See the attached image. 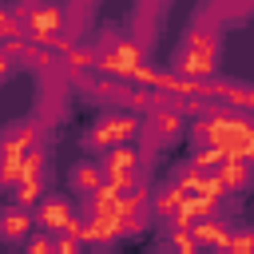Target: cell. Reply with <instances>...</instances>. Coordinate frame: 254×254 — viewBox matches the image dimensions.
I'll return each mask as SVG.
<instances>
[{
  "mask_svg": "<svg viewBox=\"0 0 254 254\" xmlns=\"http://www.w3.org/2000/svg\"><path fill=\"white\" fill-rule=\"evenodd\" d=\"M222 32L218 24H202L194 20L187 28V36L179 40V52L171 60V71H179L183 79H194V83H206L214 79L218 71V60H222Z\"/></svg>",
  "mask_w": 254,
  "mask_h": 254,
  "instance_id": "6da1fadb",
  "label": "cell"
},
{
  "mask_svg": "<svg viewBox=\"0 0 254 254\" xmlns=\"http://www.w3.org/2000/svg\"><path fill=\"white\" fill-rule=\"evenodd\" d=\"M95 67L107 71V75H119V79H135L147 67V52L135 44L131 32L103 28L99 40H95Z\"/></svg>",
  "mask_w": 254,
  "mask_h": 254,
  "instance_id": "7a4b0ae2",
  "label": "cell"
},
{
  "mask_svg": "<svg viewBox=\"0 0 254 254\" xmlns=\"http://www.w3.org/2000/svg\"><path fill=\"white\" fill-rule=\"evenodd\" d=\"M139 131H143V115H135V111H127V107H107V111L91 123V131L83 135V147L95 151V155H103V151H111V147L135 143Z\"/></svg>",
  "mask_w": 254,
  "mask_h": 254,
  "instance_id": "3957f363",
  "label": "cell"
},
{
  "mask_svg": "<svg viewBox=\"0 0 254 254\" xmlns=\"http://www.w3.org/2000/svg\"><path fill=\"white\" fill-rule=\"evenodd\" d=\"M79 206L71 194H60V190H48L40 202H36V226L48 230V234H79Z\"/></svg>",
  "mask_w": 254,
  "mask_h": 254,
  "instance_id": "277c9868",
  "label": "cell"
},
{
  "mask_svg": "<svg viewBox=\"0 0 254 254\" xmlns=\"http://www.w3.org/2000/svg\"><path fill=\"white\" fill-rule=\"evenodd\" d=\"M143 159H147V151L135 147V143L103 151V155H99L103 183H107V187H131V183H143Z\"/></svg>",
  "mask_w": 254,
  "mask_h": 254,
  "instance_id": "5b68a950",
  "label": "cell"
},
{
  "mask_svg": "<svg viewBox=\"0 0 254 254\" xmlns=\"http://www.w3.org/2000/svg\"><path fill=\"white\" fill-rule=\"evenodd\" d=\"M183 131H187V115H183V111H175V107H155V111L143 115L139 143H143V151H163V147H171L175 139H183Z\"/></svg>",
  "mask_w": 254,
  "mask_h": 254,
  "instance_id": "8992f818",
  "label": "cell"
},
{
  "mask_svg": "<svg viewBox=\"0 0 254 254\" xmlns=\"http://www.w3.org/2000/svg\"><path fill=\"white\" fill-rule=\"evenodd\" d=\"M71 79L64 75V71H44L40 75V99H36V115L52 127V123H60L64 115H67V95H71Z\"/></svg>",
  "mask_w": 254,
  "mask_h": 254,
  "instance_id": "52a82bcc",
  "label": "cell"
},
{
  "mask_svg": "<svg viewBox=\"0 0 254 254\" xmlns=\"http://www.w3.org/2000/svg\"><path fill=\"white\" fill-rule=\"evenodd\" d=\"M24 28L32 44H56V36L64 32V4L56 0H36L24 12Z\"/></svg>",
  "mask_w": 254,
  "mask_h": 254,
  "instance_id": "ba28073f",
  "label": "cell"
},
{
  "mask_svg": "<svg viewBox=\"0 0 254 254\" xmlns=\"http://www.w3.org/2000/svg\"><path fill=\"white\" fill-rule=\"evenodd\" d=\"M44 135H48V123L40 115H28V119H12L0 135V151L4 155H24L32 147H44Z\"/></svg>",
  "mask_w": 254,
  "mask_h": 254,
  "instance_id": "9c48e42d",
  "label": "cell"
},
{
  "mask_svg": "<svg viewBox=\"0 0 254 254\" xmlns=\"http://www.w3.org/2000/svg\"><path fill=\"white\" fill-rule=\"evenodd\" d=\"M202 95H206L210 103H218V107L254 115V87L242 83V79H206V83H202Z\"/></svg>",
  "mask_w": 254,
  "mask_h": 254,
  "instance_id": "30bf717a",
  "label": "cell"
},
{
  "mask_svg": "<svg viewBox=\"0 0 254 254\" xmlns=\"http://www.w3.org/2000/svg\"><path fill=\"white\" fill-rule=\"evenodd\" d=\"M32 230H40L36 226V206H24V202L8 198V206L0 210V238H4V246H24L32 238Z\"/></svg>",
  "mask_w": 254,
  "mask_h": 254,
  "instance_id": "8fae6325",
  "label": "cell"
},
{
  "mask_svg": "<svg viewBox=\"0 0 254 254\" xmlns=\"http://www.w3.org/2000/svg\"><path fill=\"white\" fill-rule=\"evenodd\" d=\"M254 183V159H226L214 171V194H242Z\"/></svg>",
  "mask_w": 254,
  "mask_h": 254,
  "instance_id": "7c38bea8",
  "label": "cell"
},
{
  "mask_svg": "<svg viewBox=\"0 0 254 254\" xmlns=\"http://www.w3.org/2000/svg\"><path fill=\"white\" fill-rule=\"evenodd\" d=\"M103 187V171H99V159H79L67 167V190L75 198H91L95 190Z\"/></svg>",
  "mask_w": 254,
  "mask_h": 254,
  "instance_id": "4fadbf2b",
  "label": "cell"
},
{
  "mask_svg": "<svg viewBox=\"0 0 254 254\" xmlns=\"http://www.w3.org/2000/svg\"><path fill=\"white\" fill-rule=\"evenodd\" d=\"M230 230H234V222H222V218L214 214V218H202V222H194V226H190V238L198 242V250H226V242H230Z\"/></svg>",
  "mask_w": 254,
  "mask_h": 254,
  "instance_id": "5bb4252c",
  "label": "cell"
},
{
  "mask_svg": "<svg viewBox=\"0 0 254 254\" xmlns=\"http://www.w3.org/2000/svg\"><path fill=\"white\" fill-rule=\"evenodd\" d=\"M60 71H64L71 83H79L87 71H95V40H75V48L64 56Z\"/></svg>",
  "mask_w": 254,
  "mask_h": 254,
  "instance_id": "9a60e30c",
  "label": "cell"
},
{
  "mask_svg": "<svg viewBox=\"0 0 254 254\" xmlns=\"http://www.w3.org/2000/svg\"><path fill=\"white\" fill-rule=\"evenodd\" d=\"M183 206H187V194H183V190H179L171 179H167V183H163V187L151 194V218H159L163 226H167V222H171V218H175Z\"/></svg>",
  "mask_w": 254,
  "mask_h": 254,
  "instance_id": "2e32d148",
  "label": "cell"
},
{
  "mask_svg": "<svg viewBox=\"0 0 254 254\" xmlns=\"http://www.w3.org/2000/svg\"><path fill=\"white\" fill-rule=\"evenodd\" d=\"M151 254H202V250H198V242L190 238V230H167L163 242H159Z\"/></svg>",
  "mask_w": 254,
  "mask_h": 254,
  "instance_id": "e0dca14e",
  "label": "cell"
},
{
  "mask_svg": "<svg viewBox=\"0 0 254 254\" xmlns=\"http://www.w3.org/2000/svg\"><path fill=\"white\" fill-rule=\"evenodd\" d=\"M226 250H230V254H254V226H242V222H234Z\"/></svg>",
  "mask_w": 254,
  "mask_h": 254,
  "instance_id": "ac0fdd59",
  "label": "cell"
},
{
  "mask_svg": "<svg viewBox=\"0 0 254 254\" xmlns=\"http://www.w3.org/2000/svg\"><path fill=\"white\" fill-rule=\"evenodd\" d=\"M202 254H230V250H202Z\"/></svg>",
  "mask_w": 254,
  "mask_h": 254,
  "instance_id": "d6986e66",
  "label": "cell"
},
{
  "mask_svg": "<svg viewBox=\"0 0 254 254\" xmlns=\"http://www.w3.org/2000/svg\"><path fill=\"white\" fill-rule=\"evenodd\" d=\"M87 4H99V0H87Z\"/></svg>",
  "mask_w": 254,
  "mask_h": 254,
  "instance_id": "ffe728a7",
  "label": "cell"
},
{
  "mask_svg": "<svg viewBox=\"0 0 254 254\" xmlns=\"http://www.w3.org/2000/svg\"><path fill=\"white\" fill-rule=\"evenodd\" d=\"M28 4H36V0H28Z\"/></svg>",
  "mask_w": 254,
  "mask_h": 254,
  "instance_id": "44dd1931",
  "label": "cell"
},
{
  "mask_svg": "<svg viewBox=\"0 0 254 254\" xmlns=\"http://www.w3.org/2000/svg\"><path fill=\"white\" fill-rule=\"evenodd\" d=\"M79 254H83V250H79Z\"/></svg>",
  "mask_w": 254,
  "mask_h": 254,
  "instance_id": "7402d4cb",
  "label": "cell"
}]
</instances>
